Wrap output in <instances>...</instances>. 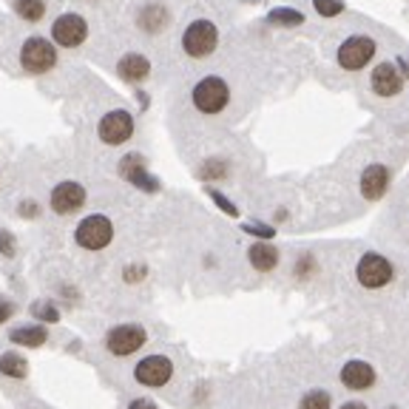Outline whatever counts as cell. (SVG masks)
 Here are the masks:
<instances>
[{"label":"cell","instance_id":"obj_1","mask_svg":"<svg viewBox=\"0 0 409 409\" xmlns=\"http://www.w3.org/2000/svg\"><path fill=\"white\" fill-rule=\"evenodd\" d=\"M393 279H395V264L378 250H367L356 262V281L364 290H384L393 284Z\"/></svg>","mask_w":409,"mask_h":409},{"label":"cell","instance_id":"obj_2","mask_svg":"<svg viewBox=\"0 0 409 409\" xmlns=\"http://www.w3.org/2000/svg\"><path fill=\"white\" fill-rule=\"evenodd\" d=\"M111 239H114V224H111V219L103 216V213L86 216V219L77 224V230H74V242H77L83 250H105V247L111 244Z\"/></svg>","mask_w":409,"mask_h":409},{"label":"cell","instance_id":"obj_3","mask_svg":"<svg viewBox=\"0 0 409 409\" xmlns=\"http://www.w3.org/2000/svg\"><path fill=\"white\" fill-rule=\"evenodd\" d=\"M145 341H148V333L143 324H117L105 333V350L117 358L140 353L145 347Z\"/></svg>","mask_w":409,"mask_h":409},{"label":"cell","instance_id":"obj_4","mask_svg":"<svg viewBox=\"0 0 409 409\" xmlns=\"http://www.w3.org/2000/svg\"><path fill=\"white\" fill-rule=\"evenodd\" d=\"M191 97H194L197 111H202V114H219L230 103V88H227V83L222 77H202L194 86Z\"/></svg>","mask_w":409,"mask_h":409},{"label":"cell","instance_id":"obj_5","mask_svg":"<svg viewBox=\"0 0 409 409\" xmlns=\"http://www.w3.org/2000/svg\"><path fill=\"white\" fill-rule=\"evenodd\" d=\"M171 378H174V361L168 356H160V353L140 358L134 367V381L148 387V390H162Z\"/></svg>","mask_w":409,"mask_h":409},{"label":"cell","instance_id":"obj_6","mask_svg":"<svg viewBox=\"0 0 409 409\" xmlns=\"http://www.w3.org/2000/svg\"><path fill=\"white\" fill-rule=\"evenodd\" d=\"M57 63V48L46 37H29L20 48V66L29 74H46Z\"/></svg>","mask_w":409,"mask_h":409},{"label":"cell","instance_id":"obj_7","mask_svg":"<svg viewBox=\"0 0 409 409\" xmlns=\"http://www.w3.org/2000/svg\"><path fill=\"white\" fill-rule=\"evenodd\" d=\"M376 40L367 34H353L338 46V66L347 71H361L376 57Z\"/></svg>","mask_w":409,"mask_h":409},{"label":"cell","instance_id":"obj_8","mask_svg":"<svg viewBox=\"0 0 409 409\" xmlns=\"http://www.w3.org/2000/svg\"><path fill=\"white\" fill-rule=\"evenodd\" d=\"M216 43H219V31H216V26H213L210 20H194V23L185 29V34H182V48H185V54H188V57H197V60L213 54Z\"/></svg>","mask_w":409,"mask_h":409},{"label":"cell","instance_id":"obj_9","mask_svg":"<svg viewBox=\"0 0 409 409\" xmlns=\"http://www.w3.org/2000/svg\"><path fill=\"white\" fill-rule=\"evenodd\" d=\"M338 381H341V387L350 390V393H367V390H373V387L378 384V373H376V367H373L370 361H364V358H350V361L341 364Z\"/></svg>","mask_w":409,"mask_h":409},{"label":"cell","instance_id":"obj_10","mask_svg":"<svg viewBox=\"0 0 409 409\" xmlns=\"http://www.w3.org/2000/svg\"><path fill=\"white\" fill-rule=\"evenodd\" d=\"M97 134L105 145H123L134 137V117L125 111V108H117V111H108L100 125H97Z\"/></svg>","mask_w":409,"mask_h":409},{"label":"cell","instance_id":"obj_11","mask_svg":"<svg viewBox=\"0 0 409 409\" xmlns=\"http://www.w3.org/2000/svg\"><path fill=\"white\" fill-rule=\"evenodd\" d=\"M51 37H54V43L57 46H63V48H74V46H80L86 37H88V23L80 17V14H60L57 20H54V26H51Z\"/></svg>","mask_w":409,"mask_h":409},{"label":"cell","instance_id":"obj_12","mask_svg":"<svg viewBox=\"0 0 409 409\" xmlns=\"http://www.w3.org/2000/svg\"><path fill=\"white\" fill-rule=\"evenodd\" d=\"M120 174H123V180H128L131 185H137L140 191H145V194H157L160 191V180L145 168V160L140 157V154H128V157H123V162H120Z\"/></svg>","mask_w":409,"mask_h":409},{"label":"cell","instance_id":"obj_13","mask_svg":"<svg viewBox=\"0 0 409 409\" xmlns=\"http://www.w3.org/2000/svg\"><path fill=\"white\" fill-rule=\"evenodd\" d=\"M390 182H393L390 168H387V165H381V162H376V165H367V168H364L358 188H361V197H364L367 202H378V200H384V197H387Z\"/></svg>","mask_w":409,"mask_h":409},{"label":"cell","instance_id":"obj_14","mask_svg":"<svg viewBox=\"0 0 409 409\" xmlns=\"http://www.w3.org/2000/svg\"><path fill=\"white\" fill-rule=\"evenodd\" d=\"M51 210L60 213V216H71L77 213L83 204H86V188L80 182H60L54 191H51Z\"/></svg>","mask_w":409,"mask_h":409},{"label":"cell","instance_id":"obj_15","mask_svg":"<svg viewBox=\"0 0 409 409\" xmlns=\"http://www.w3.org/2000/svg\"><path fill=\"white\" fill-rule=\"evenodd\" d=\"M370 86H373V94H378V97H395L404 88V74L398 71L395 63H378L373 68Z\"/></svg>","mask_w":409,"mask_h":409},{"label":"cell","instance_id":"obj_16","mask_svg":"<svg viewBox=\"0 0 409 409\" xmlns=\"http://www.w3.org/2000/svg\"><path fill=\"white\" fill-rule=\"evenodd\" d=\"M247 262L256 273H273L281 262V250L273 242H253L247 247Z\"/></svg>","mask_w":409,"mask_h":409},{"label":"cell","instance_id":"obj_17","mask_svg":"<svg viewBox=\"0 0 409 409\" xmlns=\"http://www.w3.org/2000/svg\"><path fill=\"white\" fill-rule=\"evenodd\" d=\"M117 74H120L125 83H143V80L151 74V63H148V57H143V54H125V57L117 63Z\"/></svg>","mask_w":409,"mask_h":409},{"label":"cell","instance_id":"obj_18","mask_svg":"<svg viewBox=\"0 0 409 409\" xmlns=\"http://www.w3.org/2000/svg\"><path fill=\"white\" fill-rule=\"evenodd\" d=\"M46 338H48L46 327H37V324H31V327H14L9 333V341L20 344V347H43Z\"/></svg>","mask_w":409,"mask_h":409},{"label":"cell","instance_id":"obj_19","mask_svg":"<svg viewBox=\"0 0 409 409\" xmlns=\"http://www.w3.org/2000/svg\"><path fill=\"white\" fill-rule=\"evenodd\" d=\"M137 23L145 29V31H162L165 26H168V11L160 6V3H148L143 11H140V17H137Z\"/></svg>","mask_w":409,"mask_h":409},{"label":"cell","instance_id":"obj_20","mask_svg":"<svg viewBox=\"0 0 409 409\" xmlns=\"http://www.w3.org/2000/svg\"><path fill=\"white\" fill-rule=\"evenodd\" d=\"M296 409H333V395L321 387H313L307 390L301 398H299V407Z\"/></svg>","mask_w":409,"mask_h":409},{"label":"cell","instance_id":"obj_21","mask_svg":"<svg viewBox=\"0 0 409 409\" xmlns=\"http://www.w3.org/2000/svg\"><path fill=\"white\" fill-rule=\"evenodd\" d=\"M0 373L9 376V378H26L29 376V364L17 353H3L0 356Z\"/></svg>","mask_w":409,"mask_h":409},{"label":"cell","instance_id":"obj_22","mask_svg":"<svg viewBox=\"0 0 409 409\" xmlns=\"http://www.w3.org/2000/svg\"><path fill=\"white\" fill-rule=\"evenodd\" d=\"M14 11L29 20V23H37L43 14H46V3L43 0H14Z\"/></svg>","mask_w":409,"mask_h":409},{"label":"cell","instance_id":"obj_23","mask_svg":"<svg viewBox=\"0 0 409 409\" xmlns=\"http://www.w3.org/2000/svg\"><path fill=\"white\" fill-rule=\"evenodd\" d=\"M267 20H270L273 26H301V23H304V14L296 11V9H273V11L267 14Z\"/></svg>","mask_w":409,"mask_h":409},{"label":"cell","instance_id":"obj_24","mask_svg":"<svg viewBox=\"0 0 409 409\" xmlns=\"http://www.w3.org/2000/svg\"><path fill=\"white\" fill-rule=\"evenodd\" d=\"M224 177H227V162L224 160H207V162H202V168H200V180H204V182L224 180Z\"/></svg>","mask_w":409,"mask_h":409},{"label":"cell","instance_id":"obj_25","mask_svg":"<svg viewBox=\"0 0 409 409\" xmlns=\"http://www.w3.org/2000/svg\"><path fill=\"white\" fill-rule=\"evenodd\" d=\"M242 230L256 236V242H273L276 239V227L264 224V222H242Z\"/></svg>","mask_w":409,"mask_h":409},{"label":"cell","instance_id":"obj_26","mask_svg":"<svg viewBox=\"0 0 409 409\" xmlns=\"http://www.w3.org/2000/svg\"><path fill=\"white\" fill-rule=\"evenodd\" d=\"M293 276H296L299 281H307V279H313V276H316V256H313V253H301V256L296 259Z\"/></svg>","mask_w":409,"mask_h":409},{"label":"cell","instance_id":"obj_27","mask_svg":"<svg viewBox=\"0 0 409 409\" xmlns=\"http://www.w3.org/2000/svg\"><path fill=\"white\" fill-rule=\"evenodd\" d=\"M31 313H34V319L48 321V324L60 321V310H57L51 301H34V304H31Z\"/></svg>","mask_w":409,"mask_h":409},{"label":"cell","instance_id":"obj_28","mask_svg":"<svg viewBox=\"0 0 409 409\" xmlns=\"http://www.w3.org/2000/svg\"><path fill=\"white\" fill-rule=\"evenodd\" d=\"M207 197L213 200V204H216V207H219L222 213H227V216H233V219L239 216V207L230 202V200H227V197H224L222 191H216V188H207Z\"/></svg>","mask_w":409,"mask_h":409},{"label":"cell","instance_id":"obj_29","mask_svg":"<svg viewBox=\"0 0 409 409\" xmlns=\"http://www.w3.org/2000/svg\"><path fill=\"white\" fill-rule=\"evenodd\" d=\"M313 6H316V11L324 14V17H336V14L344 11V3H341V0H313Z\"/></svg>","mask_w":409,"mask_h":409},{"label":"cell","instance_id":"obj_30","mask_svg":"<svg viewBox=\"0 0 409 409\" xmlns=\"http://www.w3.org/2000/svg\"><path fill=\"white\" fill-rule=\"evenodd\" d=\"M145 273H148V270H145L143 264H128V267L123 270V279H125L128 284H137V281H143V279H145Z\"/></svg>","mask_w":409,"mask_h":409},{"label":"cell","instance_id":"obj_31","mask_svg":"<svg viewBox=\"0 0 409 409\" xmlns=\"http://www.w3.org/2000/svg\"><path fill=\"white\" fill-rule=\"evenodd\" d=\"M14 236L9 233V230H0V253L3 256H14Z\"/></svg>","mask_w":409,"mask_h":409},{"label":"cell","instance_id":"obj_32","mask_svg":"<svg viewBox=\"0 0 409 409\" xmlns=\"http://www.w3.org/2000/svg\"><path fill=\"white\" fill-rule=\"evenodd\" d=\"M128 409H160L151 398H134L131 404H128Z\"/></svg>","mask_w":409,"mask_h":409},{"label":"cell","instance_id":"obj_33","mask_svg":"<svg viewBox=\"0 0 409 409\" xmlns=\"http://www.w3.org/2000/svg\"><path fill=\"white\" fill-rule=\"evenodd\" d=\"M11 313H14V307H11L9 301H3V299H0V324H3V321H6Z\"/></svg>","mask_w":409,"mask_h":409},{"label":"cell","instance_id":"obj_34","mask_svg":"<svg viewBox=\"0 0 409 409\" xmlns=\"http://www.w3.org/2000/svg\"><path fill=\"white\" fill-rule=\"evenodd\" d=\"M338 409H370V407H367L364 401H358V398H353V401H344V404H341V407H338Z\"/></svg>","mask_w":409,"mask_h":409},{"label":"cell","instance_id":"obj_35","mask_svg":"<svg viewBox=\"0 0 409 409\" xmlns=\"http://www.w3.org/2000/svg\"><path fill=\"white\" fill-rule=\"evenodd\" d=\"M20 213H23V216H37V204H34V202H29V204L23 202V204H20Z\"/></svg>","mask_w":409,"mask_h":409},{"label":"cell","instance_id":"obj_36","mask_svg":"<svg viewBox=\"0 0 409 409\" xmlns=\"http://www.w3.org/2000/svg\"><path fill=\"white\" fill-rule=\"evenodd\" d=\"M387 409H401V407H387Z\"/></svg>","mask_w":409,"mask_h":409}]
</instances>
